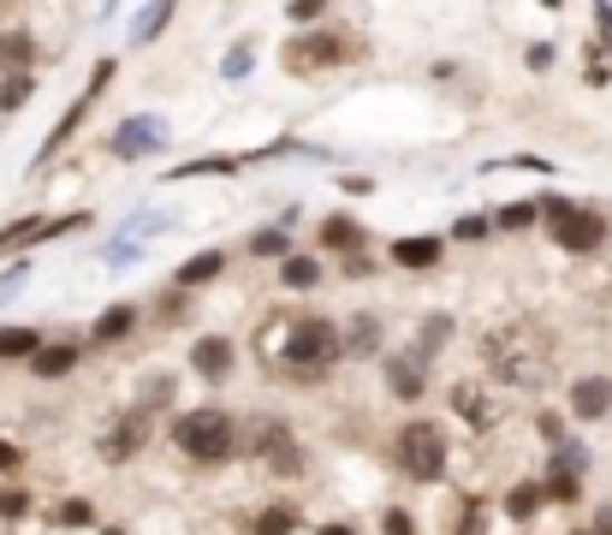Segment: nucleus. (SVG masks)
<instances>
[{
  "label": "nucleus",
  "mask_w": 612,
  "mask_h": 535,
  "mask_svg": "<svg viewBox=\"0 0 612 535\" xmlns=\"http://www.w3.org/2000/svg\"><path fill=\"white\" fill-rule=\"evenodd\" d=\"M393 262H398V268H434V262H441V232H428V238H398V245H393Z\"/></svg>",
  "instance_id": "12"
},
{
  "label": "nucleus",
  "mask_w": 612,
  "mask_h": 535,
  "mask_svg": "<svg viewBox=\"0 0 612 535\" xmlns=\"http://www.w3.org/2000/svg\"><path fill=\"white\" fill-rule=\"evenodd\" d=\"M345 357V334L334 321H297L286 339V369L292 382H322V369H334Z\"/></svg>",
  "instance_id": "1"
},
{
  "label": "nucleus",
  "mask_w": 612,
  "mask_h": 535,
  "mask_svg": "<svg viewBox=\"0 0 612 535\" xmlns=\"http://www.w3.org/2000/svg\"><path fill=\"white\" fill-rule=\"evenodd\" d=\"M292 529H297V512H286V506L261 512V524H256V535H292Z\"/></svg>",
  "instance_id": "24"
},
{
  "label": "nucleus",
  "mask_w": 612,
  "mask_h": 535,
  "mask_svg": "<svg viewBox=\"0 0 612 535\" xmlns=\"http://www.w3.org/2000/svg\"><path fill=\"white\" fill-rule=\"evenodd\" d=\"M30 90H37V83H30L24 72H12L7 83H0V108H7V113H19L24 101H30Z\"/></svg>",
  "instance_id": "23"
},
{
  "label": "nucleus",
  "mask_w": 612,
  "mask_h": 535,
  "mask_svg": "<svg viewBox=\"0 0 612 535\" xmlns=\"http://www.w3.org/2000/svg\"><path fill=\"white\" fill-rule=\"evenodd\" d=\"M12 60H30V37H0V66Z\"/></svg>",
  "instance_id": "28"
},
{
  "label": "nucleus",
  "mask_w": 612,
  "mask_h": 535,
  "mask_svg": "<svg viewBox=\"0 0 612 535\" xmlns=\"http://www.w3.org/2000/svg\"><path fill=\"white\" fill-rule=\"evenodd\" d=\"M131 321H137V309H131V304H113V309H101V321H96V339H101V345L126 339V334H131Z\"/></svg>",
  "instance_id": "17"
},
{
  "label": "nucleus",
  "mask_w": 612,
  "mask_h": 535,
  "mask_svg": "<svg viewBox=\"0 0 612 535\" xmlns=\"http://www.w3.org/2000/svg\"><path fill=\"white\" fill-rule=\"evenodd\" d=\"M108 149L119 155V161H137V155H155L161 149V119H149V113H137V119H126L113 137H108Z\"/></svg>",
  "instance_id": "6"
},
{
  "label": "nucleus",
  "mask_w": 612,
  "mask_h": 535,
  "mask_svg": "<svg viewBox=\"0 0 612 535\" xmlns=\"http://www.w3.org/2000/svg\"><path fill=\"white\" fill-rule=\"evenodd\" d=\"M487 232H494V220H482V215L458 220V238H470V245H476V238H487Z\"/></svg>",
  "instance_id": "30"
},
{
  "label": "nucleus",
  "mask_w": 612,
  "mask_h": 535,
  "mask_svg": "<svg viewBox=\"0 0 612 535\" xmlns=\"http://www.w3.org/2000/svg\"><path fill=\"white\" fill-rule=\"evenodd\" d=\"M144 435H149V410H131V417H119V428L101 440V453H108V458H131Z\"/></svg>",
  "instance_id": "11"
},
{
  "label": "nucleus",
  "mask_w": 612,
  "mask_h": 535,
  "mask_svg": "<svg viewBox=\"0 0 612 535\" xmlns=\"http://www.w3.org/2000/svg\"><path fill=\"white\" fill-rule=\"evenodd\" d=\"M0 470H19V446H7V440H0Z\"/></svg>",
  "instance_id": "35"
},
{
  "label": "nucleus",
  "mask_w": 612,
  "mask_h": 535,
  "mask_svg": "<svg viewBox=\"0 0 612 535\" xmlns=\"http://www.w3.org/2000/svg\"><path fill=\"white\" fill-rule=\"evenodd\" d=\"M381 529H387V535H411V517L405 512H387V524H381Z\"/></svg>",
  "instance_id": "33"
},
{
  "label": "nucleus",
  "mask_w": 612,
  "mask_h": 535,
  "mask_svg": "<svg viewBox=\"0 0 612 535\" xmlns=\"http://www.w3.org/2000/svg\"><path fill=\"white\" fill-rule=\"evenodd\" d=\"M72 364H78V345H42V351H37V375H42V382L72 375Z\"/></svg>",
  "instance_id": "14"
},
{
  "label": "nucleus",
  "mask_w": 612,
  "mask_h": 535,
  "mask_svg": "<svg viewBox=\"0 0 612 535\" xmlns=\"http://www.w3.org/2000/svg\"><path fill=\"white\" fill-rule=\"evenodd\" d=\"M446 339H452V321H446V316H428V321H423V357L434 351V345H446Z\"/></svg>",
  "instance_id": "25"
},
{
  "label": "nucleus",
  "mask_w": 612,
  "mask_h": 535,
  "mask_svg": "<svg viewBox=\"0 0 612 535\" xmlns=\"http://www.w3.org/2000/svg\"><path fill=\"white\" fill-rule=\"evenodd\" d=\"M167 19H172V12H167V7H155V12H144V19H137V42H149V37H155V30H161Z\"/></svg>",
  "instance_id": "29"
},
{
  "label": "nucleus",
  "mask_w": 612,
  "mask_h": 535,
  "mask_svg": "<svg viewBox=\"0 0 612 535\" xmlns=\"http://www.w3.org/2000/svg\"><path fill=\"white\" fill-rule=\"evenodd\" d=\"M55 524H66V529H83V524H90V506H83V499H66V506L55 512Z\"/></svg>",
  "instance_id": "27"
},
{
  "label": "nucleus",
  "mask_w": 612,
  "mask_h": 535,
  "mask_svg": "<svg viewBox=\"0 0 612 535\" xmlns=\"http://www.w3.org/2000/svg\"><path fill=\"white\" fill-rule=\"evenodd\" d=\"M589 470V446H576V440H565V446H559V453H553V476H565V482H576V476H583Z\"/></svg>",
  "instance_id": "21"
},
{
  "label": "nucleus",
  "mask_w": 612,
  "mask_h": 535,
  "mask_svg": "<svg viewBox=\"0 0 612 535\" xmlns=\"http://www.w3.org/2000/svg\"><path fill=\"white\" fill-rule=\"evenodd\" d=\"M220 268H226V256H220V250H208V256H190V262L179 268V286H203V280H215Z\"/></svg>",
  "instance_id": "20"
},
{
  "label": "nucleus",
  "mask_w": 612,
  "mask_h": 535,
  "mask_svg": "<svg viewBox=\"0 0 612 535\" xmlns=\"http://www.w3.org/2000/svg\"><path fill=\"white\" fill-rule=\"evenodd\" d=\"M571 410L583 423H601L606 410H612V382H606V375H583V382L571 387Z\"/></svg>",
  "instance_id": "8"
},
{
  "label": "nucleus",
  "mask_w": 612,
  "mask_h": 535,
  "mask_svg": "<svg viewBox=\"0 0 612 535\" xmlns=\"http://www.w3.org/2000/svg\"><path fill=\"white\" fill-rule=\"evenodd\" d=\"M541 220L553 227L559 250H571V256L601 250V238H606V220L594 215V209H576V202H565V197H547V202H541Z\"/></svg>",
  "instance_id": "4"
},
{
  "label": "nucleus",
  "mask_w": 612,
  "mask_h": 535,
  "mask_svg": "<svg viewBox=\"0 0 612 535\" xmlns=\"http://www.w3.org/2000/svg\"><path fill=\"white\" fill-rule=\"evenodd\" d=\"M316 280H322L316 256H286V262H279V286H292V291H309Z\"/></svg>",
  "instance_id": "16"
},
{
  "label": "nucleus",
  "mask_w": 612,
  "mask_h": 535,
  "mask_svg": "<svg viewBox=\"0 0 612 535\" xmlns=\"http://www.w3.org/2000/svg\"><path fill=\"white\" fill-rule=\"evenodd\" d=\"M375 345H381V321L375 316H357L352 334H345V357H369Z\"/></svg>",
  "instance_id": "18"
},
{
  "label": "nucleus",
  "mask_w": 612,
  "mask_h": 535,
  "mask_svg": "<svg viewBox=\"0 0 612 535\" xmlns=\"http://www.w3.org/2000/svg\"><path fill=\"white\" fill-rule=\"evenodd\" d=\"M322 245H327V250H357V245H363V227H357L352 215H327V220H322Z\"/></svg>",
  "instance_id": "13"
},
{
  "label": "nucleus",
  "mask_w": 612,
  "mask_h": 535,
  "mask_svg": "<svg viewBox=\"0 0 612 535\" xmlns=\"http://www.w3.org/2000/svg\"><path fill=\"white\" fill-rule=\"evenodd\" d=\"M42 339L37 327H0V357H37Z\"/></svg>",
  "instance_id": "19"
},
{
  "label": "nucleus",
  "mask_w": 612,
  "mask_h": 535,
  "mask_svg": "<svg viewBox=\"0 0 612 535\" xmlns=\"http://www.w3.org/2000/svg\"><path fill=\"white\" fill-rule=\"evenodd\" d=\"M594 535H612V506H601V512H594Z\"/></svg>",
  "instance_id": "36"
},
{
  "label": "nucleus",
  "mask_w": 612,
  "mask_h": 535,
  "mask_svg": "<svg viewBox=\"0 0 612 535\" xmlns=\"http://www.w3.org/2000/svg\"><path fill=\"white\" fill-rule=\"evenodd\" d=\"M535 220H541V202H512V209L494 215V227L500 232H517V227H535Z\"/></svg>",
  "instance_id": "22"
},
{
  "label": "nucleus",
  "mask_w": 612,
  "mask_h": 535,
  "mask_svg": "<svg viewBox=\"0 0 612 535\" xmlns=\"http://www.w3.org/2000/svg\"><path fill=\"white\" fill-rule=\"evenodd\" d=\"M387 387L398 393V399H423V351H411V357H387Z\"/></svg>",
  "instance_id": "10"
},
{
  "label": "nucleus",
  "mask_w": 612,
  "mask_h": 535,
  "mask_svg": "<svg viewBox=\"0 0 612 535\" xmlns=\"http://www.w3.org/2000/svg\"><path fill=\"white\" fill-rule=\"evenodd\" d=\"M244 453L268 458V470H274V476H297V470H304V453H297L292 428L279 423V417H256L250 428H244Z\"/></svg>",
  "instance_id": "5"
},
{
  "label": "nucleus",
  "mask_w": 612,
  "mask_h": 535,
  "mask_svg": "<svg viewBox=\"0 0 612 535\" xmlns=\"http://www.w3.org/2000/svg\"><path fill=\"white\" fill-rule=\"evenodd\" d=\"M535 506H541V488H517L512 499H505V512H512V517H517V524H523V517H530Z\"/></svg>",
  "instance_id": "26"
},
{
  "label": "nucleus",
  "mask_w": 612,
  "mask_h": 535,
  "mask_svg": "<svg viewBox=\"0 0 612 535\" xmlns=\"http://www.w3.org/2000/svg\"><path fill=\"white\" fill-rule=\"evenodd\" d=\"M393 453H398V470L416 476V482L446 476V435H441V423H405V428H398V440H393Z\"/></svg>",
  "instance_id": "3"
},
{
  "label": "nucleus",
  "mask_w": 612,
  "mask_h": 535,
  "mask_svg": "<svg viewBox=\"0 0 612 535\" xmlns=\"http://www.w3.org/2000/svg\"><path fill=\"white\" fill-rule=\"evenodd\" d=\"M172 440L197 464H226L238 453V423L226 417V410H185V417L172 423Z\"/></svg>",
  "instance_id": "2"
},
{
  "label": "nucleus",
  "mask_w": 612,
  "mask_h": 535,
  "mask_svg": "<svg viewBox=\"0 0 612 535\" xmlns=\"http://www.w3.org/2000/svg\"><path fill=\"white\" fill-rule=\"evenodd\" d=\"M250 250H256V256H286V232H261Z\"/></svg>",
  "instance_id": "31"
},
{
  "label": "nucleus",
  "mask_w": 612,
  "mask_h": 535,
  "mask_svg": "<svg viewBox=\"0 0 612 535\" xmlns=\"http://www.w3.org/2000/svg\"><path fill=\"white\" fill-rule=\"evenodd\" d=\"M352 48H345V37H304L286 48V66L292 72H309V66H327V60H345Z\"/></svg>",
  "instance_id": "7"
},
{
  "label": "nucleus",
  "mask_w": 612,
  "mask_h": 535,
  "mask_svg": "<svg viewBox=\"0 0 612 535\" xmlns=\"http://www.w3.org/2000/svg\"><path fill=\"white\" fill-rule=\"evenodd\" d=\"M190 369H197L203 382H226V375H233V345L226 339H197L190 345Z\"/></svg>",
  "instance_id": "9"
},
{
  "label": "nucleus",
  "mask_w": 612,
  "mask_h": 535,
  "mask_svg": "<svg viewBox=\"0 0 612 535\" xmlns=\"http://www.w3.org/2000/svg\"><path fill=\"white\" fill-rule=\"evenodd\" d=\"M452 405H458L476 428H494V417H500V405H494V399H482L476 387H458V393H452Z\"/></svg>",
  "instance_id": "15"
},
{
  "label": "nucleus",
  "mask_w": 612,
  "mask_h": 535,
  "mask_svg": "<svg viewBox=\"0 0 612 535\" xmlns=\"http://www.w3.org/2000/svg\"><path fill=\"white\" fill-rule=\"evenodd\" d=\"M172 399V382H167V375H161V382H149L144 387V405H167Z\"/></svg>",
  "instance_id": "32"
},
{
  "label": "nucleus",
  "mask_w": 612,
  "mask_h": 535,
  "mask_svg": "<svg viewBox=\"0 0 612 535\" xmlns=\"http://www.w3.org/2000/svg\"><path fill=\"white\" fill-rule=\"evenodd\" d=\"M24 512V494H0V517H19Z\"/></svg>",
  "instance_id": "34"
}]
</instances>
